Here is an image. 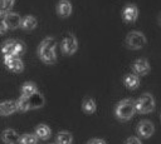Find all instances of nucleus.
Returning <instances> with one entry per match:
<instances>
[{
  "instance_id": "nucleus-1",
  "label": "nucleus",
  "mask_w": 161,
  "mask_h": 144,
  "mask_svg": "<svg viewBox=\"0 0 161 144\" xmlns=\"http://www.w3.org/2000/svg\"><path fill=\"white\" fill-rule=\"evenodd\" d=\"M55 46H57V41L53 36H48L40 43V45L38 48V56L40 58V60L43 63L55 64V61H57Z\"/></svg>"
},
{
  "instance_id": "nucleus-2",
  "label": "nucleus",
  "mask_w": 161,
  "mask_h": 144,
  "mask_svg": "<svg viewBox=\"0 0 161 144\" xmlns=\"http://www.w3.org/2000/svg\"><path fill=\"white\" fill-rule=\"evenodd\" d=\"M45 104V99L43 94L39 91L29 95V96H20L16 100V106L19 111H28L30 109H38L42 108Z\"/></svg>"
},
{
  "instance_id": "nucleus-3",
  "label": "nucleus",
  "mask_w": 161,
  "mask_h": 144,
  "mask_svg": "<svg viewBox=\"0 0 161 144\" xmlns=\"http://www.w3.org/2000/svg\"><path fill=\"white\" fill-rule=\"evenodd\" d=\"M135 100L132 99H123L116 106V116L119 120H130L135 114Z\"/></svg>"
},
{
  "instance_id": "nucleus-4",
  "label": "nucleus",
  "mask_w": 161,
  "mask_h": 144,
  "mask_svg": "<svg viewBox=\"0 0 161 144\" xmlns=\"http://www.w3.org/2000/svg\"><path fill=\"white\" fill-rule=\"evenodd\" d=\"M153 108H155V100L150 93L142 94L141 98H138L135 101V109H136V111H138L141 114H147V113L152 111Z\"/></svg>"
},
{
  "instance_id": "nucleus-5",
  "label": "nucleus",
  "mask_w": 161,
  "mask_h": 144,
  "mask_svg": "<svg viewBox=\"0 0 161 144\" xmlns=\"http://www.w3.org/2000/svg\"><path fill=\"white\" fill-rule=\"evenodd\" d=\"M145 44H146V38L141 31H131V33H128V35L126 38L127 48H130L132 50H137V49H141Z\"/></svg>"
},
{
  "instance_id": "nucleus-6",
  "label": "nucleus",
  "mask_w": 161,
  "mask_h": 144,
  "mask_svg": "<svg viewBox=\"0 0 161 144\" xmlns=\"http://www.w3.org/2000/svg\"><path fill=\"white\" fill-rule=\"evenodd\" d=\"M78 49V41L75 39V36L73 34L67 35L63 40H62V50L64 54L67 55H72L77 51Z\"/></svg>"
},
{
  "instance_id": "nucleus-7",
  "label": "nucleus",
  "mask_w": 161,
  "mask_h": 144,
  "mask_svg": "<svg viewBox=\"0 0 161 144\" xmlns=\"http://www.w3.org/2000/svg\"><path fill=\"white\" fill-rule=\"evenodd\" d=\"M4 64H5V66H6L9 70H11V71H14V73H20V71H23V69H24V64H23L21 59L18 58L16 55L4 58Z\"/></svg>"
},
{
  "instance_id": "nucleus-8",
  "label": "nucleus",
  "mask_w": 161,
  "mask_h": 144,
  "mask_svg": "<svg viewBox=\"0 0 161 144\" xmlns=\"http://www.w3.org/2000/svg\"><path fill=\"white\" fill-rule=\"evenodd\" d=\"M4 21H5V26H6V29H16V28L20 26L21 16H20L18 13L8 11V13H5Z\"/></svg>"
},
{
  "instance_id": "nucleus-9",
  "label": "nucleus",
  "mask_w": 161,
  "mask_h": 144,
  "mask_svg": "<svg viewBox=\"0 0 161 144\" xmlns=\"http://www.w3.org/2000/svg\"><path fill=\"white\" fill-rule=\"evenodd\" d=\"M155 131V126L150 120H142L137 125V133L143 138H150Z\"/></svg>"
},
{
  "instance_id": "nucleus-10",
  "label": "nucleus",
  "mask_w": 161,
  "mask_h": 144,
  "mask_svg": "<svg viewBox=\"0 0 161 144\" xmlns=\"http://www.w3.org/2000/svg\"><path fill=\"white\" fill-rule=\"evenodd\" d=\"M132 70L135 73V75H146L150 71V64L146 59H137L133 64H132Z\"/></svg>"
},
{
  "instance_id": "nucleus-11",
  "label": "nucleus",
  "mask_w": 161,
  "mask_h": 144,
  "mask_svg": "<svg viewBox=\"0 0 161 144\" xmlns=\"http://www.w3.org/2000/svg\"><path fill=\"white\" fill-rule=\"evenodd\" d=\"M122 16L125 19V21H128V23H132L137 19L138 16V9L135 4H128L125 6L123 11H122Z\"/></svg>"
},
{
  "instance_id": "nucleus-12",
  "label": "nucleus",
  "mask_w": 161,
  "mask_h": 144,
  "mask_svg": "<svg viewBox=\"0 0 161 144\" xmlns=\"http://www.w3.org/2000/svg\"><path fill=\"white\" fill-rule=\"evenodd\" d=\"M1 139L4 143L6 144H19V140H20V135L16 130L14 129H5L1 134Z\"/></svg>"
},
{
  "instance_id": "nucleus-13",
  "label": "nucleus",
  "mask_w": 161,
  "mask_h": 144,
  "mask_svg": "<svg viewBox=\"0 0 161 144\" xmlns=\"http://www.w3.org/2000/svg\"><path fill=\"white\" fill-rule=\"evenodd\" d=\"M57 13L62 18H67L72 14V4L69 0H59L57 4Z\"/></svg>"
},
{
  "instance_id": "nucleus-14",
  "label": "nucleus",
  "mask_w": 161,
  "mask_h": 144,
  "mask_svg": "<svg viewBox=\"0 0 161 144\" xmlns=\"http://www.w3.org/2000/svg\"><path fill=\"white\" fill-rule=\"evenodd\" d=\"M18 111L16 101L14 100H6L0 103V115H10L13 113Z\"/></svg>"
},
{
  "instance_id": "nucleus-15",
  "label": "nucleus",
  "mask_w": 161,
  "mask_h": 144,
  "mask_svg": "<svg viewBox=\"0 0 161 144\" xmlns=\"http://www.w3.org/2000/svg\"><path fill=\"white\" fill-rule=\"evenodd\" d=\"M1 54L4 55V58L8 56H14L15 55V40H6L3 45H1Z\"/></svg>"
},
{
  "instance_id": "nucleus-16",
  "label": "nucleus",
  "mask_w": 161,
  "mask_h": 144,
  "mask_svg": "<svg viewBox=\"0 0 161 144\" xmlns=\"http://www.w3.org/2000/svg\"><path fill=\"white\" fill-rule=\"evenodd\" d=\"M36 25H38V20L35 19V16H33V15H26V16L21 18L20 26H21L24 30H33Z\"/></svg>"
},
{
  "instance_id": "nucleus-17",
  "label": "nucleus",
  "mask_w": 161,
  "mask_h": 144,
  "mask_svg": "<svg viewBox=\"0 0 161 144\" xmlns=\"http://www.w3.org/2000/svg\"><path fill=\"white\" fill-rule=\"evenodd\" d=\"M50 128L48 126V125H45V124H39L36 128H35V136L39 139H43V140H45V139H48L49 136H50Z\"/></svg>"
},
{
  "instance_id": "nucleus-18",
  "label": "nucleus",
  "mask_w": 161,
  "mask_h": 144,
  "mask_svg": "<svg viewBox=\"0 0 161 144\" xmlns=\"http://www.w3.org/2000/svg\"><path fill=\"white\" fill-rule=\"evenodd\" d=\"M125 85L128 88V89H136L138 85H140V79L137 75L135 74H127L125 76Z\"/></svg>"
},
{
  "instance_id": "nucleus-19",
  "label": "nucleus",
  "mask_w": 161,
  "mask_h": 144,
  "mask_svg": "<svg viewBox=\"0 0 161 144\" xmlns=\"http://www.w3.org/2000/svg\"><path fill=\"white\" fill-rule=\"evenodd\" d=\"M36 91H38V89H36L35 83L26 81L21 86V96H29V95H31V94H34Z\"/></svg>"
},
{
  "instance_id": "nucleus-20",
  "label": "nucleus",
  "mask_w": 161,
  "mask_h": 144,
  "mask_svg": "<svg viewBox=\"0 0 161 144\" xmlns=\"http://www.w3.org/2000/svg\"><path fill=\"white\" fill-rule=\"evenodd\" d=\"M82 108H83V110L86 113L91 114V113H94L96 111L97 105H96V101L92 98H84V100L82 103Z\"/></svg>"
},
{
  "instance_id": "nucleus-21",
  "label": "nucleus",
  "mask_w": 161,
  "mask_h": 144,
  "mask_svg": "<svg viewBox=\"0 0 161 144\" xmlns=\"http://www.w3.org/2000/svg\"><path fill=\"white\" fill-rule=\"evenodd\" d=\"M72 135L68 131H59L57 135V144H70Z\"/></svg>"
},
{
  "instance_id": "nucleus-22",
  "label": "nucleus",
  "mask_w": 161,
  "mask_h": 144,
  "mask_svg": "<svg viewBox=\"0 0 161 144\" xmlns=\"http://www.w3.org/2000/svg\"><path fill=\"white\" fill-rule=\"evenodd\" d=\"M20 144H36L38 143V138L35 136V134H23L20 136V140H19Z\"/></svg>"
},
{
  "instance_id": "nucleus-23",
  "label": "nucleus",
  "mask_w": 161,
  "mask_h": 144,
  "mask_svg": "<svg viewBox=\"0 0 161 144\" xmlns=\"http://www.w3.org/2000/svg\"><path fill=\"white\" fill-rule=\"evenodd\" d=\"M15 0H0V10L4 13L11 11V8L14 6Z\"/></svg>"
},
{
  "instance_id": "nucleus-24",
  "label": "nucleus",
  "mask_w": 161,
  "mask_h": 144,
  "mask_svg": "<svg viewBox=\"0 0 161 144\" xmlns=\"http://www.w3.org/2000/svg\"><path fill=\"white\" fill-rule=\"evenodd\" d=\"M25 51V44L23 41H19V40H15V55H21L24 54Z\"/></svg>"
},
{
  "instance_id": "nucleus-25",
  "label": "nucleus",
  "mask_w": 161,
  "mask_h": 144,
  "mask_svg": "<svg viewBox=\"0 0 161 144\" xmlns=\"http://www.w3.org/2000/svg\"><path fill=\"white\" fill-rule=\"evenodd\" d=\"M4 18H5V13L0 10V34H4V33L8 31V29H6V26H5Z\"/></svg>"
},
{
  "instance_id": "nucleus-26",
  "label": "nucleus",
  "mask_w": 161,
  "mask_h": 144,
  "mask_svg": "<svg viewBox=\"0 0 161 144\" xmlns=\"http://www.w3.org/2000/svg\"><path fill=\"white\" fill-rule=\"evenodd\" d=\"M125 144H142V143H141V140H140L138 138H136V136H130V138L125 141Z\"/></svg>"
},
{
  "instance_id": "nucleus-27",
  "label": "nucleus",
  "mask_w": 161,
  "mask_h": 144,
  "mask_svg": "<svg viewBox=\"0 0 161 144\" xmlns=\"http://www.w3.org/2000/svg\"><path fill=\"white\" fill-rule=\"evenodd\" d=\"M88 144H106V141L103 139H92L88 141Z\"/></svg>"
}]
</instances>
